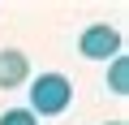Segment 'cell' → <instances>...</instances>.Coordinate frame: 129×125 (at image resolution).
I'll return each instance as SVG.
<instances>
[{"label": "cell", "mask_w": 129, "mask_h": 125, "mask_svg": "<svg viewBox=\"0 0 129 125\" xmlns=\"http://www.w3.org/2000/svg\"><path fill=\"white\" fill-rule=\"evenodd\" d=\"M73 104V82L64 73H39V82L30 86V112L35 116H60Z\"/></svg>", "instance_id": "cell-1"}, {"label": "cell", "mask_w": 129, "mask_h": 125, "mask_svg": "<svg viewBox=\"0 0 129 125\" xmlns=\"http://www.w3.org/2000/svg\"><path fill=\"white\" fill-rule=\"evenodd\" d=\"M78 52H82L86 60H116V56H120V35H116L108 22H95V26L82 30Z\"/></svg>", "instance_id": "cell-2"}, {"label": "cell", "mask_w": 129, "mask_h": 125, "mask_svg": "<svg viewBox=\"0 0 129 125\" xmlns=\"http://www.w3.org/2000/svg\"><path fill=\"white\" fill-rule=\"evenodd\" d=\"M30 78V60H26V52H17V47H5L0 52V86H22Z\"/></svg>", "instance_id": "cell-3"}, {"label": "cell", "mask_w": 129, "mask_h": 125, "mask_svg": "<svg viewBox=\"0 0 129 125\" xmlns=\"http://www.w3.org/2000/svg\"><path fill=\"white\" fill-rule=\"evenodd\" d=\"M0 125H39V121H35L30 108H9L5 116H0Z\"/></svg>", "instance_id": "cell-4"}, {"label": "cell", "mask_w": 129, "mask_h": 125, "mask_svg": "<svg viewBox=\"0 0 129 125\" xmlns=\"http://www.w3.org/2000/svg\"><path fill=\"white\" fill-rule=\"evenodd\" d=\"M112 91H116V95H125V91H129V86H125V56H116V60H112Z\"/></svg>", "instance_id": "cell-5"}, {"label": "cell", "mask_w": 129, "mask_h": 125, "mask_svg": "<svg viewBox=\"0 0 129 125\" xmlns=\"http://www.w3.org/2000/svg\"><path fill=\"white\" fill-rule=\"evenodd\" d=\"M108 125H125V121H108Z\"/></svg>", "instance_id": "cell-6"}]
</instances>
